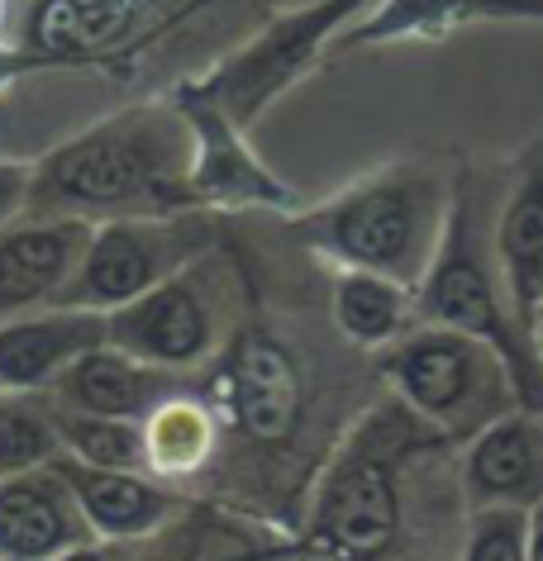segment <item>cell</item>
Returning <instances> with one entry per match:
<instances>
[{"label": "cell", "mask_w": 543, "mask_h": 561, "mask_svg": "<svg viewBox=\"0 0 543 561\" xmlns=\"http://www.w3.org/2000/svg\"><path fill=\"white\" fill-rule=\"evenodd\" d=\"M0 5H5V0H0Z\"/></svg>", "instance_id": "cell-29"}, {"label": "cell", "mask_w": 543, "mask_h": 561, "mask_svg": "<svg viewBox=\"0 0 543 561\" xmlns=\"http://www.w3.org/2000/svg\"><path fill=\"white\" fill-rule=\"evenodd\" d=\"M110 343V314L101 310H38L15 324H0V390L44 396L53 381L87 353Z\"/></svg>", "instance_id": "cell-13"}, {"label": "cell", "mask_w": 543, "mask_h": 561, "mask_svg": "<svg viewBox=\"0 0 543 561\" xmlns=\"http://www.w3.org/2000/svg\"><path fill=\"white\" fill-rule=\"evenodd\" d=\"M196 205V129L181 105H129L34 167L24 219H134Z\"/></svg>", "instance_id": "cell-1"}, {"label": "cell", "mask_w": 543, "mask_h": 561, "mask_svg": "<svg viewBox=\"0 0 543 561\" xmlns=\"http://www.w3.org/2000/svg\"><path fill=\"white\" fill-rule=\"evenodd\" d=\"M500 195H491L482 181H472V172L457 176L439 257L429 266L425 286L415 290V300H420L425 324H443L491 343L500 362L510 367L520 410L543 414V362L534 353L529 329L514 314L506 276H500V257H496Z\"/></svg>", "instance_id": "cell-2"}, {"label": "cell", "mask_w": 543, "mask_h": 561, "mask_svg": "<svg viewBox=\"0 0 543 561\" xmlns=\"http://www.w3.org/2000/svg\"><path fill=\"white\" fill-rule=\"evenodd\" d=\"M382 371L396 386L400 404L449 443H472L500 414L520 410L510 367L496 347L443 324H425L396 339L382 357Z\"/></svg>", "instance_id": "cell-5"}, {"label": "cell", "mask_w": 543, "mask_h": 561, "mask_svg": "<svg viewBox=\"0 0 543 561\" xmlns=\"http://www.w3.org/2000/svg\"><path fill=\"white\" fill-rule=\"evenodd\" d=\"M425 433L439 428H429L406 404H396V414H372L353 433V443L333 457L315 490L310 542L319 547V561H382L400 542L406 528L400 467Z\"/></svg>", "instance_id": "cell-4"}, {"label": "cell", "mask_w": 543, "mask_h": 561, "mask_svg": "<svg viewBox=\"0 0 543 561\" xmlns=\"http://www.w3.org/2000/svg\"><path fill=\"white\" fill-rule=\"evenodd\" d=\"M211 252V224L201 215H134L105 219L91 229V248L81 257L63 305L72 310L115 314L152 286L186 272L196 257Z\"/></svg>", "instance_id": "cell-6"}, {"label": "cell", "mask_w": 543, "mask_h": 561, "mask_svg": "<svg viewBox=\"0 0 543 561\" xmlns=\"http://www.w3.org/2000/svg\"><path fill=\"white\" fill-rule=\"evenodd\" d=\"M496 257L514 314L529 329L543 305V148L529 152L506 195H500Z\"/></svg>", "instance_id": "cell-17"}, {"label": "cell", "mask_w": 543, "mask_h": 561, "mask_svg": "<svg viewBox=\"0 0 543 561\" xmlns=\"http://www.w3.org/2000/svg\"><path fill=\"white\" fill-rule=\"evenodd\" d=\"M529 339H534V353H539V362H543V305H539L534 324H529Z\"/></svg>", "instance_id": "cell-28"}, {"label": "cell", "mask_w": 543, "mask_h": 561, "mask_svg": "<svg viewBox=\"0 0 543 561\" xmlns=\"http://www.w3.org/2000/svg\"><path fill=\"white\" fill-rule=\"evenodd\" d=\"M67 453L53 404L30 390H0V476L53 467Z\"/></svg>", "instance_id": "cell-21"}, {"label": "cell", "mask_w": 543, "mask_h": 561, "mask_svg": "<svg viewBox=\"0 0 543 561\" xmlns=\"http://www.w3.org/2000/svg\"><path fill=\"white\" fill-rule=\"evenodd\" d=\"M457 561H529L524 510H472Z\"/></svg>", "instance_id": "cell-23"}, {"label": "cell", "mask_w": 543, "mask_h": 561, "mask_svg": "<svg viewBox=\"0 0 543 561\" xmlns=\"http://www.w3.org/2000/svg\"><path fill=\"white\" fill-rule=\"evenodd\" d=\"M30 191H34V167L20 158H0V233L30 215Z\"/></svg>", "instance_id": "cell-24"}, {"label": "cell", "mask_w": 543, "mask_h": 561, "mask_svg": "<svg viewBox=\"0 0 543 561\" xmlns=\"http://www.w3.org/2000/svg\"><path fill=\"white\" fill-rule=\"evenodd\" d=\"M53 467L63 471V481L72 485V495L87 514V524L95 533V542H144L152 533H162L172 524V514L181 510L172 490L158 485V476L144 471H101L87 467L77 457H58Z\"/></svg>", "instance_id": "cell-15"}, {"label": "cell", "mask_w": 543, "mask_h": 561, "mask_svg": "<svg viewBox=\"0 0 543 561\" xmlns=\"http://www.w3.org/2000/svg\"><path fill=\"white\" fill-rule=\"evenodd\" d=\"M463 495L472 510H534L543 500V414L510 410L467 443Z\"/></svg>", "instance_id": "cell-12"}, {"label": "cell", "mask_w": 543, "mask_h": 561, "mask_svg": "<svg viewBox=\"0 0 543 561\" xmlns=\"http://www.w3.org/2000/svg\"><path fill=\"white\" fill-rule=\"evenodd\" d=\"M172 396H181L177 371L138 362L105 343L53 381L48 404L72 410V414H101V419H148Z\"/></svg>", "instance_id": "cell-14"}, {"label": "cell", "mask_w": 543, "mask_h": 561, "mask_svg": "<svg viewBox=\"0 0 543 561\" xmlns=\"http://www.w3.org/2000/svg\"><path fill=\"white\" fill-rule=\"evenodd\" d=\"M105 547L110 542H87V547H72V552H63L58 561H110Z\"/></svg>", "instance_id": "cell-27"}, {"label": "cell", "mask_w": 543, "mask_h": 561, "mask_svg": "<svg viewBox=\"0 0 543 561\" xmlns=\"http://www.w3.org/2000/svg\"><path fill=\"white\" fill-rule=\"evenodd\" d=\"M453 209V191L425 167H392V172L343 191L339 201L315 209L301 224L310 248L353 272H377L386 280L420 290L439 257L443 224Z\"/></svg>", "instance_id": "cell-3"}, {"label": "cell", "mask_w": 543, "mask_h": 561, "mask_svg": "<svg viewBox=\"0 0 543 561\" xmlns=\"http://www.w3.org/2000/svg\"><path fill=\"white\" fill-rule=\"evenodd\" d=\"M87 542L95 533L58 467L0 476V561H58Z\"/></svg>", "instance_id": "cell-11"}, {"label": "cell", "mask_w": 543, "mask_h": 561, "mask_svg": "<svg viewBox=\"0 0 543 561\" xmlns=\"http://www.w3.org/2000/svg\"><path fill=\"white\" fill-rule=\"evenodd\" d=\"M87 219H20L0 233V324L58 310L91 248Z\"/></svg>", "instance_id": "cell-8"}, {"label": "cell", "mask_w": 543, "mask_h": 561, "mask_svg": "<svg viewBox=\"0 0 543 561\" xmlns=\"http://www.w3.org/2000/svg\"><path fill=\"white\" fill-rule=\"evenodd\" d=\"M67 457L87 461L101 471H144L148 476V443L144 419H101V414H72L53 404Z\"/></svg>", "instance_id": "cell-22"}, {"label": "cell", "mask_w": 543, "mask_h": 561, "mask_svg": "<svg viewBox=\"0 0 543 561\" xmlns=\"http://www.w3.org/2000/svg\"><path fill=\"white\" fill-rule=\"evenodd\" d=\"M144 443H148V476H191L205 467L215 447V419L201 400L186 390L162 400L144 419Z\"/></svg>", "instance_id": "cell-20"}, {"label": "cell", "mask_w": 543, "mask_h": 561, "mask_svg": "<svg viewBox=\"0 0 543 561\" xmlns=\"http://www.w3.org/2000/svg\"><path fill=\"white\" fill-rule=\"evenodd\" d=\"M24 72H38L30 53H24L20 44H0V95H5L10 87H15V81H20Z\"/></svg>", "instance_id": "cell-25"}, {"label": "cell", "mask_w": 543, "mask_h": 561, "mask_svg": "<svg viewBox=\"0 0 543 561\" xmlns=\"http://www.w3.org/2000/svg\"><path fill=\"white\" fill-rule=\"evenodd\" d=\"M191 129H196V201H219V205H248V201H272L286 205V191L262 172V167L239 148L229 129V115L219 110L205 91L181 95Z\"/></svg>", "instance_id": "cell-18"}, {"label": "cell", "mask_w": 543, "mask_h": 561, "mask_svg": "<svg viewBox=\"0 0 543 561\" xmlns=\"http://www.w3.org/2000/svg\"><path fill=\"white\" fill-rule=\"evenodd\" d=\"M225 390L234 419L262 443H276L296 428L301 419V371L291 353L268 333H253L234 347L225 367Z\"/></svg>", "instance_id": "cell-16"}, {"label": "cell", "mask_w": 543, "mask_h": 561, "mask_svg": "<svg viewBox=\"0 0 543 561\" xmlns=\"http://www.w3.org/2000/svg\"><path fill=\"white\" fill-rule=\"evenodd\" d=\"M211 266L215 252H205L186 272L110 314V347L167 371H191L211 362L225 347V296L219 280H211Z\"/></svg>", "instance_id": "cell-7"}, {"label": "cell", "mask_w": 543, "mask_h": 561, "mask_svg": "<svg viewBox=\"0 0 543 561\" xmlns=\"http://www.w3.org/2000/svg\"><path fill=\"white\" fill-rule=\"evenodd\" d=\"M529 561H543V500L529 510Z\"/></svg>", "instance_id": "cell-26"}, {"label": "cell", "mask_w": 543, "mask_h": 561, "mask_svg": "<svg viewBox=\"0 0 543 561\" xmlns=\"http://www.w3.org/2000/svg\"><path fill=\"white\" fill-rule=\"evenodd\" d=\"M158 0H30L20 48L34 67H77L110 58L144 30Z\"/></svg>", "instance_id": "cell-10"}, {"label": "cell", "mask_w": 543, "mask_h": 561, "mask_svg": "<svg viewBox=\"0 0 543 561\" xmlns=\"http://www.w3.org/2000/svg\"><path fill=\"white\" fill-rule=\"evenodd\" d=\"M362 0H325L315 10H301L282 24H272L268 34L258 38L253 48H244L234 62H225L215 72V87L205 91L211 101L234 119H253L262 105L272 101L276 91L296 77V67H305V58L319 48L333 24H339L348 10H358Z\"/></svg>", "instance_id": "cell-9"}, {"label": "cell", "mask_w": 543, "mask_h": 561, "mask_svg": "<svg viewBox=\"0 0 543 561\" xmlns=\"http://www.w3.org/2000/svg\"><path fill=\"white\" fill-rule=\"evenodd\" d=\"M415 310H420L415 290L377 272L343 266L339 280H333V324L358 347H392L396 339H406Z\"/></svg>", "instance_id": "cell-19"}]
</instances>
